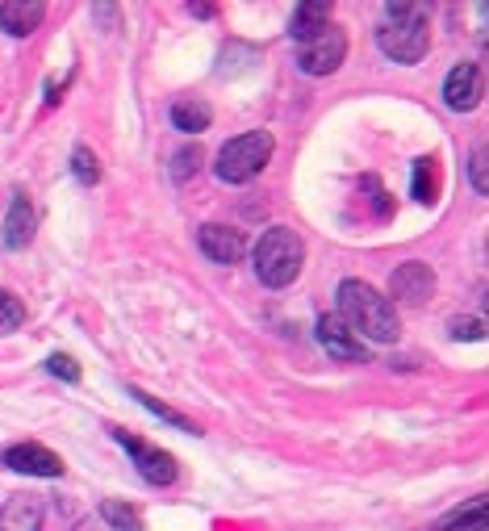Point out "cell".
<instances>
[{
  "instance_id": "7a4b0ae2",
  "label": "cell",
  "mask_w": 489,
  "mask_h": 531,
  "mask_svg": "<svg viewBox=\"0 0 489 531\" xmlns=\"http://www.w3.org/2000/svg\"><path fill=\"white\" fill-rule=\"evenodd\" d=\"M377 46L393 63H418L431 46L427 13L418 5H385L381 26H377Z\"/></svg>"
},
{
  "instance_id": "8fae6325",
  "label": "cell",
  "mask_w": 489,
  "mask_h": 531,
  "mask_svg": "<svg viewBox=\"0 0 489 531\" xmlns=\"http://www.w3.org/2000/svg\"><path fill=\"white\" fill-rule=\"evenodd\" d=\"M197 247H201L214 264H239V260H243V251H247V239L239 235V230L222 226V222H209V226H201Z\"/></svg>"
},
{
  "instance_id": "30bf717a",
  "label": "cell",
  "mask_w": 489,
  "mask_h": 531,
  "mask_svg": "<svg viewBox=\"0 0 489 531\" xmlns=\"http://www.w3.org/2000/svg\"><path fill=\"white\" fill-rule=\"evenodd\" d=\"M444 105L452 113H469L481 105V67L477 63H456L444 84Z\"/></svg>"
},
{
  "instance_id": "603a6c76",
  "label": "cell",
  "mask_w": 489,
  "mask_h": 531,
  "mask_svg": "<svg viewBox=\"0 0 489 531\" xmlns=\"http://www.w3.org/2000/svg\"><path fill=\"white\" fill-rule=\"evenodd\" d=\"M197 168H201V147H184V151L172 155V176L176 180H189Z\"/></svg>"
},
{
  "instance_id": "484cf974",
  "label": "cell",
  "mask_w": 489,
  "mask_h": 531,
  "mask_svg": "<svg viewBox=\"0 0 489 531\" xmlns=\"http://www.w3.org/2000/svg\"><path fill=\"white\" fill-rule=\"evenodd\" d=\"M473 184H477V193H485L489 184H485V151L473 155Z\"/></svg>"
},
{
  "instance_id": "ffe728a7",
  "label": "cell",
  "mask_w": 489,
  "mask_h": 531,
  "mask_svg": "<svg viewBox=\"0 0 489 531\" xmlns=\"http://www.w3.org/2000/svg\"><path fill=\"white\" fill-rule=\"evenodd\" d=\"M414 201H423V205L435 201V164L431 159H418L414 164Z\"/></svg>"
},
{
  "instance_id": "ac0fdd59",
  "label": "cell",
  "mask_w": 489,
  "mask_h": 531,
  "mask_svg": "<svg viewBox=\"0 0 489 531\" xmlns=\"http://www.w3.org/2000/svg\"><path fill=\"white\" fill-rule=\"evenodd\" d=\"M130 398H138V406H147L155 419H163V423H172L176 431H184V435H197V423L189 419V414H180V410H172V406H163L159 398H151L147 389H130Z\"/></svg>"
},
{
  "instance_id": "9a60e30c",
  "label": "cell",
  "mask_w": 489,
  "mask_h": 531,
  "mask_svg": "<svg viewBox=\"0 0 489 531\" xmlns=\"http://www.w3.org/2000/svg\"><path fill=\"white\" fill-rule=\"evenodd\" d=\"M209 122H214V109H209L205 101H197V97H180L172 105V126L180 134H201V130H209Z\"/></svg>"
},
{
  "instance_id": "9c48e42d",
  "label": "cell",
  "mask_w": 489,
  "mask_h": 531,
  "mask_svg": "<svg viewBox=\"0 0 489 531\" xmlns=\"http://www.w3.org/2000/svg\"><path fill=\"white\" fill-rule=\"evenodd\" d=\"M5 465L13 473H30V477H63V460L51 452V448H42V444H13L5 448Z\"/></svg>"
},
{
  "instance_id": "7402d4cb",
  "label": "cell",
  "mask_w": 489,
  "mask_h": 531,
  "mask_svg": "<svg viewBox=\"0 0 489 531\" xmlns=\"http://www.w3.org/2000/svg\"><path fill=\"white\" fill-rule=\"evenodd\" d=\"M21 322H26V306L9 289H0V331H17Z\"/></svg>"
},
{
  "instance_id": "cb8c5ba5",
  "label": "cell",
  "mask_w": 489,
  "mask_h": 531,
  "mask_svg": "<svg viewBox=\"0 0 489 531\" xmlns=\"http://www.w3.org/2000/svg\"><path fill=\"white\" fill-rule=\"evenodd\" d=\"M46 373H51V377H59V381H80V364L72 360V356H63V352H55L51 360H46Z\"/></svg>"
},
{
  "instance_id": "277c9868",
  "label": "cell",
  "mask_w": 489,
  "mask_h": 531,
  "mask_svg": "<svg viewBox=\"0 0 489 531\" xmlns=\"http://www.w3.org/2000/svg\"><path fill=\"white\" fill-rule=\"evenodd\" d=\"M272 134L268 130H251V134H239V138H230V143L218 151V180L226 184H247L255 180L264 168H268V159H272Z\"/></svg>"
},
{
  "instance_id": "5b68a950",
  "label": "cell",
  "mask_w": 489,
  "mask_h": 531,
  "mask_svg": "<svg viewBox=\"0 0 489 531\" xmlns=\"http://www.w3.org/2000/svg\"><path fill=\"white\" fill-rule=\"evenodd\" d=\"M113 440H118L130 456H134V465H138V473H143L151 486H172L176 481V456L172 452H163V448H155V444H147V440H138V435H130V431H118L113 427Z\"/></svg>"
},
{
  "instance_id": "52a82bcc",
  "label": "cell",
  "mask_w": 489,
  "mask_h": 531,
  "mask_svg": "<svg viewBox=\"0 0 489 531\" xmlns=\"http://www.w3.org/2000/svg\"><path fill=\"white\" fill-rule=\"evenodd\" d=\"M318 343L326 352H331L335 360H347V364H360L368 360V343L360 335H352V327L339 318V314H322L318 318Z\"/></svg>"
},
{
  "instance_id": "3957f363",
  "label": "cell",
  "mask_w": 489,
  "mask_h": 531,
  "mask_svg": "<svg viewBox=\"0 0 489 531\" xmlns=\"http://www.w3.org/2000/svg\"><path fill=\"white\" fill-rule=\"evenodd\" d=\"M301 264H306V243H301V235L289 226H272L260 235V243H255V276H260L268 289L293 285Z\"/></svg>"
},
{
  "instance_id": "ba28073f",
  "label": "cell",
  "mask_w": 489,
  "mask_h": 531,
  "mask_svg": "<svg viewBox=\"0 0 489 531\" xmlns=\"http://www.w3.org/2000/svg\"><path fill=\"white\" fill-rule=\"evenodd\" d=\"M389 293L398 297L402 306H423L427 297L435 293V272H431V264H418V260L398 264V272L389 276Z\"/></svg>"
},
{
  "instance_id": "2e32d148",
  "label": "cell",
  "mask_w": 489,
  "mask_h": 531,
  "mask_svg": "<svg viewBox=\"0 0 489 531\" xmlns=\"http://www.w3.org/2000/svg\"><path fill=\"white\" fill-rule=\"evenodd\" d=\"M326 26H331V5H322V0H314V5H297V13H293V38L297 42H310V38H318Z\"/></svg>"
},
{
  "instance_id": "d6986e66",
  "label": "cell",
  "mask_w": 489,
  "mask_h": 531,
  "mask_svg": "<svg viewBox=\"0 0 489 531\" xmlns=\"http://www.w3.org/2000/svg\"><path fill=\"white\" fill-rule=\"evenodd\" d=\"M101 519H105L113 531H143V515H138L134 506L122 502V498H105V502H101Z\"/></svg>"
},
{
  "instance_id": "e0dca14e",
  "label": "cell",
  "mask_w": 489,
  "mask_h": 531,
  "mask_svg": "<svg viewBox=\"0 0 489 531\" xmlns=\"http://www.w3.org/2000/svg\"><path fill=\"white\" fill-rule=\"evenodd\" d=\"M431 531H485V498H473L469 506H460L448 519H439Z\"/></svg>"
},
{
  "instance_id": "6da1fadb",
  "label": "cell",
  "mask_w": 489,
  "mask_h": 531,
  "mask_svg": "<svg viewBox=\"0 0 489 531\" xmlns=\"http://www.w3.org/2000/svg\"><path fill=\"white\" fill-rule=\"evenodd\" d=\"M339 318L352 327V335L372 339V343H393L398 339V306L381 297L372 285L347 276L339 285Z\"/></svg>"
},
{
  "instance_id": "7c38bea8",
  "label": "cell",
  "mask_w": 489,
  "mask_h": 531,
  "mask_svg": "<svg viewBox=\"0 0 489 531\" xmlns=\"http://www.w3.org/2000/svg\"><path fill=\"white\" fill-rule=\"evenodd\" d=\"M46 17V5H38V0H5L0 5V30L13 34V38H30Z\"/></svg>"
},
{
  "instance_id": "8992f818",
  "label": "cell",
  "mask_w": 489,
  "mask_h": 531,
  "mask_svg": "<svg viewBox=\"0 0 489 531\" xmlns=\"http://www.w3.org/2000/svg\"><path fill=\"white\" fill-rule=\"evenodd\" d=\"M347 59V34L339 26H326L318 38L301 42V72L306 76H331L339 72V63Z\"/></svg>"
},
{
  "instance_id": "44dd1931",
  "label": "cell",
  "mask_w": 489,
  "mask_h": 531,
  "mask_svg": "<svg viewBox=\"0 0 489 531\" xmlns=\"http://www.w3.org/2000/svg\"><path fill=\"white\" fill-rule=\"evenodd\" d=\"M72 172L80 184H97L101 180V164H97V155H92L88 147H76L72 151Z\"/></svg>"
},
{
  "instance_id": "5bb4252c",
  "label": "cell",
  "mask_w": 489,
  "mask_h": 531,
  "mask_svg": "<svg viewBox=\"0 0 489 531\" xmlns=\"http://www.w3.org/2000/svg\"><path fill=\"white\" fill-rule=\"evenodd\" d=\"M34 239V205L26 193H13V205H9V218H5V243L13 251H21Z\"/></svg>"
},
{
  "instance_id": "4fadbf2b",
  "label": "cell",
  "mask_w": 489,
  "mask_h": 531,
  "mask_svg": "<svg viewBox=\"0 0 489 531\" xmlns=\"http://www.w3.org/2000/svg\"><path fill=\"white\" fill-rule=\"evenodd\" d=\"M0 531H42V502L30 494H17L0 511Z\"/></svg>"
},
{
  "instance_id": "d4e9b609",
  "label": "cell",
  "mask_w": 489,
  "mask_h": 531,
  "mask_svg": "<svg viewBox=\"0 0 489 531\" xmlns=\"http://www.w3.org/2000/svg\"><path fill=\"white\" fill-rule=\"evenodd\" d=\"M452 339H485V322L481 318H456L452 322Z\"/></svg>"
}]
</instances>
